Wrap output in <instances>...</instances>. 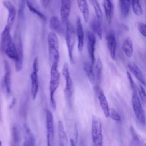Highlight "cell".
Returning <instances> with one entry per match:
<instances>
[{
  "mask_svg": "<svg viewBox=\"0 0 146 146\" xmlns=\"http://www.w3.org/2000/svg\"><path fill=\"white\" fill-rule=\"evenodd\" d=\"M11 27L6 25L1 36V46L3 52L15 63L18 60V52L15 43L10 35Z\"/></svg>",
  "mask_w": 146,
  "mask_h": 146,
  "instance_id": "1",
  "label": "cell"
},
{
  "mask_svg": "<svg viewBox=\"0 0 146 146\" xmlns=\"http://www.w3.org/2000/svg\"><path fill=\"white\" fill-rule=\"evenodd\" d=\"M58 66L52 65L50 69V78L49 83L50 90V104L51 109L56 110V104L55 99V92L59 86L60 74L58 70Z\"/></svg>",
  "mask_w": 146,
  "mask_h": 146,
  "instance_id": "2",
  "label": "cell"
},
{
  "mask_svg": "<svg viewBox=\"0 0 146 146\" xmlns=\"http://www.w3.org/2000/svg\"><path fill=\"white\" fill-rule=\"evenodd\" d=\"M47 43L48 50V57L51 66H58L59 61V40L56 34L51 31L47 35Z\"/></svg>",
  "mask_w": 146,
  "mask_h": 146,
  "instance_id": "3",
  "label": "cell"
},
{
  "mask_svg": "<svg viewBox=\"0 0 146 146\" xmlns=\"http://www.w3.org/2000/svg\"><path fill=\"white\" fill-rule=\"evenodd\" d=\"M91 136L94 146H103L102 125L100 118L93 115L91 121Z\"/></svg>",
  "mask_w": 146,
  "mask_h": 146,
  "instance_id": "4",
  "label": "cell"
},
{
  "mask_svg": "<svg viewBox=\"0 0 146 146\" xmlns=\"http://www.w3.org/2000/svg\"><path fill=\"white\" fill-rule=\"evenodd\" d=\"M66 29L65 31V40L68 50V57L70 62L71 63H74L73 50L75 44L76 33L73 25L70 21L66 23Z\"/></svg>",
  "mask_w": 146,
  "mask_h": 146,
  "instance_id": "5",
  "label": "cell"
},
{
  "mask_svg": "<svg viewBox=\"0 0 146 146\" xmlns=\"http://www.w3.org/2000/svg\"><path fill=\"white\" fill-rule=\"evenodd\" d=\"M132 105L133 110L138 122L144 125L146 122L145 113L141 105V100L137 96V92H133L132 96Z\"/></svg>",
  "mask_w": 146,
  "mask_h": 146,
  "instance_id": "6",
  "label": "cell"
},
{
  "mask_svg": "<svg viewBox=\"0 0 146 146\" xmlns=\"http://www.w3.org/2000/svg\"><path fill=\"white\" fill-rule=\"evenodd\" d=\"M62 75L65 81L64 94L66 99L69 103L71 104V98L73 94V82L70 74L69 67L67 63H64L62 68Z\"/></svg>",
  "mask_w": 146,
  "mask_h": 146,
  "instance_id": "7",
  "label": "cell"
},
{
  "mask_svg": "<svg viewBox=\"0 0 146 146\" xmlns=\"http://www.w3.org/2000/svg\"><path fill=\"white\" fill-rule=\"evenodd\" d=\"M46 146H54V117L50 110L46 112Z\"/></svg>",
  "mask_w": 146,
  "mask_h": 146,
  "instance_id": "8",
  "label": "cell"
},
{
  "mask_svg": "<svg viewBox=\"0 0 146 146\" xmlns=\"http://www.w3.org/2000/svg\"><path fill=\"white\" fill-rule=\"evenodd\" d=\"M2 90L4 94L9 97L11 93V72L8 62H4V74L1 82Z\"/></svg>",
  "mask_w": 146,
  "mask_h": 146,
  "instance_id": "9",
  "label": "cell"
},
{
  "mask_svg": "<svg viewBox=\"0 0 146 146\" xmlns=\"http://www.w3.org/2000/svg\"><path fill=\"white\" fill-rule=\"evenodd\" d=\"M97 98L101 107V109L106 118L110 117V108L109 107L107 99L104 94L103 90L98 86L96 85L95 88Z\"/></svg>",
  "mask_w": 146,
  "mask_h": 146,
  "instance_id": "10",
  "label": "cell"
},
{
  "mask_svg": "<svg viewBox=\"0 0 146 146\" xmlns=\"http://www.w3.org/2000/svg\"><path fill=\"white\" fill-rule=\"evenodd\" d=\"M95 44L96 39L94 34L90 31H87V47L88 53L90 58L91 63L94 66L95 63L96 59L95 57Z\"/></svg>",
  "mask_w": 146,
  "mask_h": 146,
  "instance_id": "11",
  "label": "cell"
},
{
  "mask_svg": "<svg viewBox=\"0 0 146 146\" xmlns=\"http://www.w3.org/2000/svg\"><path fill=\"white\" fill-rule=\"evenodd\" d=\"M107 47L110 54V56L113 60L116 58V39L114 34L110 31L106 35Z\"/></svg>",
  "mask_w": 146,
  "mask_h": 146,
  "instance_id": "12",
  "label": "cell"
},
{
  "mask_svg": "<svg viewBox=\"0 0 146 146\" xmlns=\"http://www.w3.org/2000/svg\"><path fill=\"white\" fill-rule=\"evenodd\" d=\"M71 7V1L69 0H64L61 1V5L60 8V14L61 22L62 24L66 25L69 21L68 17L70 15Z\"/></svg>",
  "mask_w": 146,
  "mask_h": 146,
  "instance_id": "13",
  "label": "cell"
},
{
  "mask_svg": "<svg viewBox=\"0 0 146 146\" xmlns=\"http://www.w3.org/2000/svg\"><path fill=\"white\" fill-rule=\"evenodd\" d=\"M2 4L3 6L8 11V16H7L6 25L11 28L16 18V15H17L16 9L15 6L9 1H2Z\"/></svg>",
  "mask_w": 146,
  "mask_h": 146,
  "instance_id": "14",
  "label": "cell"
},
{
  "mask_svg": "<svg viewBox=\"0 0 146 146\" xmlns=\"http://www.w3.org/2000/svg\"><path fill=\"white\" fill-rule=\"evenodd\" d=\"M127 67L129 71V72H130L141 84L146 86V79L138 66L133 62H129L127 64Z\"/></svg>",
  "mask_w": 146,
  "mask_h": 146,
  "instance_id": "15",
  "label": "cell"
},
{
  "mask_svg": "<svg viewBox=\"0 0 146 146\" xmlns=\"http://www.w3.org/2000/svg\"><path fill=\"white\" fill-rule=\"evenodd\" d=\"M31 79V96L33 100H34L38 94L39 82L38 72L33 71L30 75Z\"/></svg>",
  "mask_w": 146,
  "mask_h": 146,
  "instance_id": "16",
  "label": "cell"
},
{
  "mask_svg": "<svg viewBox=\"0 0 146 146\" xmlns=\"http://www.w3.org/2000/svg\"><path fill=\"white\" fill-rule=\"evenodd\" d=\"M75 33L78 39V49L79 51H81L84 45V31L83 26L80 18H78L76 22Z\"/></svg>",
  "mask_w": 146,
  "mask_h": 146,
  "instance_id": "17",
  "label": "cell"
},
{
  "mask_svg": "<svg viewBox=\"0 0 146 146\" xmlns=\"http://www.w3.org/2000/svg\"><path fill=\"white\" fill-rule=\"evenodd\" d=\"M49 27L54 32L57 33L59 34H65L66 30H64V29L62 26V23L56 15H53L50 18Z\"/></svg>",
  "mask_w": 146,
  "mask_h": 146,
  "instance_id": "18",
  "label": "cell"
},
{
  "mask_svg": "<svg viewBox=\"0 0 146 146\" xmlns=\"http://www.w3.org/2000/svg\"><path fill=\"white\" fill-rule=\"evenodd\" d=\"M23 146H35V140L33 133L27 125L24 124L23 127Z\"/></svg>",
  "mask_w": 146,
  "mask_h": 146,
  "instance_id": "19",
  "label": "cell"
},
{
  "mask_svg": "<svg viewBox=\"0 0 146 146\" xmlns=\"http://www.w3.org/2000/svg\"><path fill=\"white\" fill-rule=\"evenodd\" d=\"M16 47L18 52V60L15 63V70L17 72L21 71L23 67V50L21 40L19 37L17 38V43H16Z\"/></svg>",
  "mask_w": 146,
  "mask_h": 146,
  "instance_id": "20",
  "label": "cell"
},
{
  "mask_svg": "<svg viewBox=\"0 0 146 146\" xmlns=\"http://www.w3.org/2000/svg\"><path fill=\"white\" fill-rule=\"evenodd\" d=\"M58 146H68V139L63 122L59 120L58 123Z\"/></svg>",
  "mask_w": 146,
  "mask_h": 146,
  "instance_id": "21",
  "label": "cell"
},
{
  "mask_svg": "<svg viewBox=\"0 0 146 146\" xmlns=\"http://www.w3.org/2000/svg\"><path fill=\"white\" fill-rule=\"evenodd\" d=\"M103 6L104 9L106 18L109 23H111L112 21L114 6L113 2L110 0H104L103 2Z\"/></svg>",
  "mask_w": 146,
  "mask_h": 146,
  "instance_id": "22",
  "label": "cell"
},
{
  "mask_svg": "<svg viewBox=\"0 0 146 146\" xmlns=\"http://www.w3.org/2000/svg\"><path fill=\"white\" fill-rule=\"evenodd\" d=\"M77 4L79 11L82 14L84 21L87 23L89 20L90 13L87 2L84 0L77 1Z\"/></svg>",
  "mask_w": 146,
  "mask_h": 146,
  "instance_id": "23",
  "label": "cell"
},
{
  "mask_svg": "<svg viewBox=\"0 0 146 146\" xmlns=\"http://www.w3.org/2000/svg\"><path fill=\"white\" fill-rule=\"evenodd\" d=\"M90 26L92 30V33L96 34L99 39L101 40L103 36L101 22L96 18H94L91 21Z\"/></svg>",
  "mask_w": 146,
  "mask_h": 146,
  "instance_id": "24",
  "label": "cell"
},
{
  "mask_svg": "<svg viewBox=\"0 0 146 146\" xmlns=\"http://www.w3.org/2000/svg\"><path fill=\"white\" fill-rule=\"evenodd\" d=\"M83 68L91 84H94L96 82V79L93 66L91 63L86 62L84 63Z\"/></svg>",
  "mask_w": 146,
  "mask_h": 146,
  "instance_id": "25",
  "label": "cell"
},
{
  "mask_svg": "<svg viewBox=\"0 0 146 146\" xmlns=\"http://www.w3.org/2000/svg\"><path fill=\"white\" fill-rule=\"evenodd\" d=\"M123 51L128 58H131L133 54V47L131 39L127 37L124 40L123 44Z\"/></svg>",
  "mask_w": 146,
  "mask_h": 146,
  "instance_id": "26",
  "label": "cell"
},
{
  "mask_svg": "<svg viewBox=\"0 0 146 146\" xmlns=\"http://www.w3.org/2000/svg\"><path fill=\"white\" fill-rule=\"evenodd\" d=\"M20 133L18 127L15 125L13 126L11 129V146H19Z\"/></svg>",
  "mask_w": 146,
  "mask_h": 146,
  "instance_id": "27",
  "label": "cell"
},
{
  "mask_svg": "<svg viewBox=\"0 0 146 146\" xmlns=\"http://www.w3.org/2000/svg\"><path fill=\"white\" fill-rule=\"evenodd\" d=\"M131 6V1L121 0L119 1L120 10L123 17H126L128 15Z\"/></svg>",
  "mask_w": 146,
  "mask_h": 146,
  "instance_id": "28",
  "label": "cell"
},
{
  "mask_svg": "<svg viewBox=\"0 0 146 146\" xmlns=\"http://www.w3.org/2000/svg\"><path fill=\"white\" fill-rule=\"evenodd\" d=\"M95 79L96 82L97 83H99L101 76H102V72L103 70V64L102 60L98 58L96 61L95 62Z\"/></svg>",
  "mask_w": 146,
  "mask_h": 146,
  "instance_id": "29",
  "label": "cell"
},
{
  "mask_svg": "<svg viewBox=\"0 0 146 146\" xmlns=\"http://www.w3.org/2000/svg\"><path fill=\"white\" fill-rule=\"evenodd\" d=\"M90 2L91 3V5H92L94 9V11L96 14V18L100 22H102V19H103V14H102V11L100 6V5L99 3V2L97 1H90Z\"/></svg>",
  "mask_w": 146,
  "mask_h": 146,
  "instance_id": "30",
  "label": "cell"
},
{
  "mask_svg": "<svg viewBox=\"0 0 146 146\" xmlns=\"http://www.w3.org/2000/svg\"><path fill=\"white\" fill-rule=\"evenodd\" d=\"M26 3L27 6L29 10L31 12H32L33 13H34V14L37 15L42 21H45L46 20V17H45V15L42 12H40L39 10H38L35 7H34L30 1H26Z\"/></svg>",
  "mask_w": 146,
  "mask_h": 146,
  "instance_id": "31",
  "label": "cell"
},
{
  "mask_svg": "<svg viewBox=\"0 0 146 146\" xmlns=\"http://www.w3.org/2000/svg\"><path fill=\"white\" fill-rule=\"evenodd\" d=\"M131 6L133 13L137 16H140L143 14V9L139 1H132Z\"/></svg>",
  "mask_w": 146,
  "mask_h": 146,
  "instance_id": "32",
  "label": "cell"
},
{
  "mask_svg": "<svg viewBox=\"0 0 146 146\" xmlns=\"http://www.w3.org/2000/svg\"><path fill=\"white\" fill-rule=\"evenodd\" d=\"M139 91V94L140 96V99L142 102L145 103L146 102V92L144 88V87L141 86V84L139 85V87L137 88Z\"/></svg>",
  "mask_w": 146,
  "mask_h": 146,
  "instance_id": "33",
  "label": "cell"
},
{
  "mask_svg": "<svg viewBox=\"0 0 146 146\" xmlns=\"http://www.w3.org/2000/svg\"><path fill=\"white\" fill-rule=\"evenodd\" d=\"M126 73H127V76L129 82L130 86L131 87L132 90L133 91V92H137V87H136V85L135 83L134 82V81H133V80L132 79L131 74L129 71H128L126 72Z\"/></svg>",
  "mask_w": 146,
  "mask_h": 146,
  "instance_id": "34",
  "label": "cell"
},
{
  "mask_svg": "<svg viewBox=\"0 0 146 146\" xmlns=\"http://www.w3.org/2000/svg\"><path fill=\"white\" fill-rule=\"evenodd\" d=\"M110 117L116 121H120L121 120V117L117 112L113 108H110Z\"/></svg>",
  "mask_w": 146,
  "mask_h": 146,
  "instance_id": "35",
  "label": "cell"
},
{
  "mask_svg": "<svg viewBox=\"0 0 146 146\" xmlns=\"http://www.w3.org/2000/svg\"><path fill=\"white\" fill-rule=\"evenodd\" d=\"M137 29L140 33L145 38H146V24L143 22H139L137 24Z\"/></svg>",
  "mask_w": 146,
  "mask_h": 146,
  "instance_id": "36",
  "label": "cell"
},
{
  "mask_svg": "<svg viewBox=\"0 0 146 146\" xmlns=\"http://www.w3.org/2000/svg\"><path fill=\"white\" fill-rule=\"evenodd\" d=\"M39 61L38 57H35L33 60V71L36 72L39 71Z\"/></svg>",
  "mask_w": 146,
  "mask_h": 146,
  "instance_id": "37",
  "label": "cell"
},
{
  "mask_svg": "<svg viewBox=\"0 0 146 146\" xmlns=\"http://www.w3.org/2000/svg\"><path fill=\"white\" fill-rule=\"evenodd\" d=\"M40 2L41 3V5L44 7H47L48 6L50 1H40Z\"/></svg>",
  "mask_w": 146,
  "mask_h": 146,
  "instance_id": "38",
  "label": "cell"
},
{
  "mask_svg": "<svg viewBox=\"0 0 146 146\" xmlns=\"http://www.w3.org/2000/svg\"><path fill=\"white\" fill-rule=\"evenodd\" d=\"M15 103H16V99H15V98H13V100L11 101V103H10V106H9L10 109L13 108V107L15 106Z\"/></svg>",
  "mask_w": 146,
  "mask_h": 146,
  "instance_id": "39",
  "label": "cell"
},
{
  "mask_svg": "<svg viewBox=\"0 0 146 146\" xmlns=\"http://www.w3.org/2000/svg\"><path fill=\"white\" fill-rule=\"evenodd\" d=\"M70 146H76L75 143L73 139H71L70 141Z\"/></svg>",
  "mask_w": 146,
  "mask_h": 146,
  "instance_id": "40",
  "label": "cell"
},
{
  "mask_svg": "<svg viewBox=\"0 0 146 146\" xmlns=\"http://www.w3.org/2000/svg\"><path fill=\"white\" fill-rule=\"evenodd\" d=\"M0 146H2V141L0 140Z\"/></svg>",
  "mask_w": 146,
  "mask_h": 146,
  "instance_id": "41",
  "label": "cell"
}]
</instances>
